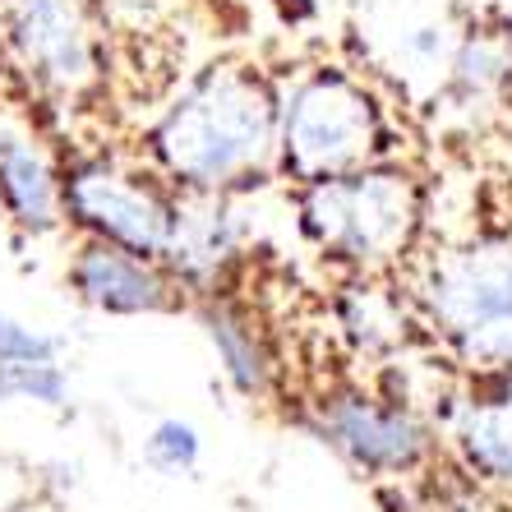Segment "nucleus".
Wrapping results in <instances>:
<instances>
[{
	"label": "nucleus",
	"instance_id": "nucleus-1",
	"mask_svg": "<svg viewBox=\"0 0 512 512\" xmlns=\"http://www.w3.org/2000/svg\"><path fill=\"white\" fill-rule=\"evenodd\" d=\"M282 88L250 60H213L162 102L139 157L176 194H254L277 180Z\"/></svg>",
	"mask_w": 512,
	"mask_h": 512
},
{
	"label": "nucleus",
	"instance_id": "nucleus-2",
	"mask_svg": "<svg viewBox=\"0 0 512 512\" xmlns=\"http://www.w3.org/2000/svg\"><path fill=\"white\" fill-rule=\"evenodd\" d=\"M277 88V180L291 190L397 162L393 111L360 70L310 65Z\"/></svg>",
	"mask_w": 512,
	"mask_h": 512
},
{
	"label": "nucleus",
	"instance_id": "nucleus-3",
	"mask_svg": "<svg viewBox=\"0 0 512 512\" xmlns=\"http://www.w3.org/2000/svg\"><path fill=\"white\" fill-rule=\"evenodd\" d=\"M291 208H296L300 236L323 259L370 277L411 250L425 217V190L411 167L379 162L351 176L300 185L291 194Z\"/></svg>",
	"mask_w": 512,
	"mask_h": 512
},
{
	"label": "nucleus",
	"instance_id": "nucleus-4",
	"mask_svg": "<svg viewBox=\"0 0 512 512\" xmlns=\"http://www.w3.org/2000/svg\"><path fill=\"white\" fill-rule=\"evenodd\" d=\"M65 227L79 240L120 245L143 259H167L176 236L180 194L143 157L88 148L60 162Z\"/></svg>",
	"mask_w": 512,
	"mask_h": 512
},
{
	"label": "nucleus",
	"instance_id": "nucleus-5",
	"mask_svg": "<svg viewBox=\"0 0 512 512\" xmlns=\"http://www.w3.org/2000/svg\"><path fill=\"white\" fill-rule=\"evenodd\" d=\"M420 300L462 360L512 370V236H480L434 254Z\"/></svg>",
	"mask_w": 512,
	"mask_h": 512
},
{
	"label": "nucleus",
	"instance_id": "nucleus-6",
	"mask_svg": "<svg viewBox=\"0 0 512 512\" xmlns=\"http://www.w3.org/2000/svg\"><path fill=\"white\" fill-rule=\"evenodd\" d=\"M0 51L47 102H84L107 70V47L88 0H0Z\"/></svg>",
	"mask_w": 512,
	"mask_h": 512
},
{
	"label": "nucleus",
	"instance_id": "nucleus-7",
	"mask_svg": "<svg viewBox=\"0 0 512 512\" xmlns=\"http://www.w3.org/2000/svg\"><path fill=\"white\" fill-rule=\"evenodd\" d=\"M365 56L374 74L393 79L397 93L416 102H439L466 28L457 24L453 0H360Z\"/></svg>",
	"mask_w": 512,
	"mask_h": 512
},
{
	"label": "nucleus",
	"instance_id": "nucleus-8",
	"mask_svg": "<svg viewBox=\"0 0 512 512\" xmlns=\"http://www.w3.org/2000/svg\"><path fill=\"white\" fill-rule=\"evenodd\" d=\"M65 286L84 310L107 314V319H157L190 305L185 286L171 277L162 259H143L102 240L74 245V254L65 259Z\"/></svg>",
	"mask_w": 512,
	"mask_h": 512
},
{
	"label": "nucleus",
	"instance_id": "nucleus-9",
	"mask_svg": "<svg viewBox=\"0 0 512 512\" xmlns=\"http://www.w3.org/2000/svg\"><path fill=\"white\" fill-rule=\"evenodd\" d=\"M240 203L245 194H180L176 236L162 263L194 305L231 291V273L245 263L250 222L240 213Z\"/></svg>",
	"mask_w": 512,
	"mask_h": 512
},
{
	"label": "nucleus",
	"instance_id": "nucleus-10",
	"mask_svg": "<svg viewBox=\"0 0 512 512\" xmlns=\"http://www.w3.org/2000/svg\"><path fill=\"white\" fill-rule=\"evenodd\" d=\"M319 425L346 462L360 471H406L425 453V429L406 406L365 393H337L323 402Z\"/></svg>",
	"mask_w": 512,
	"mask_h": 512
},
{
	"label": "nucleus",
	"instance_id": "nucleus-11",
	"mask_svg": "<svg viewBox=\"0 0 512 512\" xmlns=\"http://www.w3.org/2000/svg\"><path fill=\"white\" fill-rule=\"evenodd\" d=\"M0 217L24 240H47L65 227L60 162L24 130H0Z\"/></svg>",
	"mask_w": 512,
	"mask_h": 512
},
{
	"label": "nucleus",
	"instance_id": "nucleus-12",
	"mask_svg": "<svg viewBox=\"0 0 512 512\" xmlns=\"http://www.w3.org/2000/svg\"><path fill=\"white\" fill-rule=\"evenodd\" d=\"M194 310H199V323L208 342H213L217 365H222V379L231 383V393L245 397V402H263L277 383V351L268 342V328L259 323V314L236 291L199 300Z\"/></svg>",
	"mask_w": 512,
	"mask_h": 512
},
{
	"label": "nucleus",
	"instance_id": "nucleus-13",
	"mask_svg": "<svg viewBox=\"0 0 512 512\" xmlns=\"http://www.w3.org/2000/svg\"><path fill=\"white\" fill-rule=\"evenodd\" d=\"M512 88V37L503 28H466L434 107L471 116L494 111Z\"/></svg>",
	"mask_w": 512,
	"mask_h": 512
},
{
	"label": "nucleus",
	"instance_id": "nucleus-14",
	"mask_svg": "<svg viewBox=\"0 0 512 512\" xmlns=\"http://www.w3.org/2000/svg\"><path fill=\"white\" fill-rule=\"evenodd\" d=\"M70 397H74V383H70V370H65L60 360H42V365H0V402L65 411Z\"/></svg>",
	"mask_w": 512,
	"mask_h": 512
},
{
	"label": "nucleus",
	"instance_id": "nucleus-15",
	"mask_svg": "<svg viewBox=\"0 0 512 512\" xmlns=\"http://www.w3.org/2000/svg\"><path fill=\"white\" fill-rule=\"evenodd\" d=\"M203 462V434L194 420L162 416L148 434H143V466L157 476H194Z\"/></svg>",
	"mask_w": 512,
	"mask_h": 512
},
{
	"label": "nucleus",
	"instance_id": "nucleus-16",
	"mask_svg": "<svg viewBox=\"0 0 512 512\" xmlns=\"http://www.w3.org/2000/svg\"><path fill=\"white\" fill-rule=\"evenodd\" d=\"M462 439L489 476L512 480V402L508 406H471L462 420Z\"/></svg>",
	"mask_w": 512,
	"mask_h": 512
},
{
	"label": "nucleus",
	"instance_id": "nucleus-17",
	"mask_svg": "<svg viewBox=\"0 0 512 512\" xmlns=\"http://www.w3.org/2000/svg\"><path fill=\"white\" fill-rule=\"evenodd\" d=\"M65 337L51 328H37L14 314L0 310V365H42V360H60L65 356Z\"/></svg>",
	"mask_w": 512,
	"mask_h": 512
},
{
	"label": "nucleus",
	"instance_id": "nucleus-18",
	"mask_svg": "<svg viewBox=\"0 0 512 512\" xmlns=\"http://www.w3.org/2000/svg\"><path fill=\"white\" fill-rule=\"evenodd\" d=\"M37 494H51V499H70L74 489L84 485V462H65V457H60V462H47L42 466V471H37Z\"/></svg>",
	"mask_w": 512,
	"mask_h": 512
},
{
	"label": "nucleus",
	"instance_id": "nucleus-19",
	"mask_svg": "<svg viewBox=\"0 0 512 512\" xmlns=\"http://www.w3.org/2000/svg\"><path fill=\"white\" fill-rule=\"evenodd\" d=\"M33 494H37V480L28 476V471L14 462V457L0 453V512L19 508V503H28Z\"/></svg>",
	"mask_w": 512,
	"mask_h": 512
},
{
	"label": "nucleus",
	"instance_id": "nucleus-20",
	"mask_svg": "<svg viewBox=\"0 0 512 512\" xmlns=\"http://www.w3.org/2000/svg\"><path fill=\"white\" fill-rule=\"evenodd\" d=\"M10 512H42V508H37V503L28 499V503H19V508H10Z\"/></svg>",
	"mask_w": 512,
	"mask_h": 512
}]
</instances>
